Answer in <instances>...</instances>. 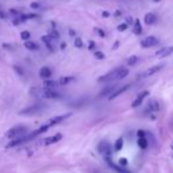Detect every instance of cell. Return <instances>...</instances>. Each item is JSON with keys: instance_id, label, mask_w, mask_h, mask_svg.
<instances>
[{"instance_id": "cell-1", "label": "cell", "mask_w": 173, "mask_h": 173, "mask_svg": "<svg viewBox=\"0 0 173 173\" xmlns=\"http://www.w3.org/2000/svg\"><path fill=\"white\" fill-rule=\"evenodd\" d=\"M128 75V70L125 67H118L113 70L111 72H108L107 74L100 77L98 79L99 83H110V81H118L124 79L125 77Z\"/></svg>"}, {"instance_id": "cell-2", "label": "cell", "mask_w": 173, "mask_h": 173, "mask_svg": "<svg viewBox=\"0 0 173 173\" xmlns=\"http://www.w3.org/2000/svg\"><path fill=\"white\" fill-rule=\"evenodd\" d=\"M26 132V127L25 126H18V127L11 128L6 133V137L9 139H14V138H21L24 133Z\"/></svg>"}, {"instance_id": "cell-3", "label": "cell", "mask_w": 173, "mask_h": 173, "mask_svg": "<svg viewBox=\"0 0 173 173\" xmlns=\"http://www.w3.org/2000/svg\"><path fill=\"white\" fill-rule=\"evenodd\" d=\"M158 44V39L153 36H150V37H146L141 41V46L144 48H149V47H153Z\"/></svg>"}, {"instance_id": "cell-4", "label": "cell", "mask_w": 173, "mask_h": 173, "mask_svg": "<svg viewBox=\"0 0 173 173\" xmlns=\"http://www.w3.org/2000/svg\"><path fill=\"white\" fill-rule=\"evenodd\" d=\"M149 94H150V92H149V91H144V92H141L140 94H138V97H137V98L134 99V101L132 103V107H133V108L139 107V106L143 104L144 99L146 98Z\"/></svg>"}, {"instance_id": "cell-5", "label": "cell", "mask_w": 173, "mask_h": 173, "mask_svg": "<svg viewBox=\"0 0 173 173\" xmlns=\"http://www.w3.org/2000/svg\"><path fill=\"white\" fill-rule=\"evenodd\" d=\"M163 67H164V65H157V66H153V67L147 68V70L143 73V77L144 78H147V77H151V75L156 74V73L159 72Z\"/></svg>"}, {"instance_id": "cell-6", "label": "cell", "mask_w": 173, "mask_h": 173, "mask_svg": "<svg viewBox=\"0 0 173 173\" xmlns=\"http://www.w3.org/2000/svg\"><path fill=\"white\" fill-rule=\"evenodd\" d=\"M172 52H173V47H164V48H160L159 51H157L156 55L160 57V58H165L167 55H170Z\"/></svg>"}, {"instance_id": "cell-7", "label": "cell", "mask_w": 173, "mask_h": 173, "mask_svg": "<svg viewBox=\"0 0 173 173\" xmlns=\"http://www.w3.org/2000/svg\"><path fill=\"white\" fill-rule=\"evenodd\" d=\"M128 88H130V85H125V86H122V87H120V88H118L117 91H114L112 94L110 96V100H113L114 98H117V97H119L121 93H124L125 91H127Z\"/></svg>"}, {"instance_id": "cell-8", "label": "cell", "mask_w": 173, "mask_h": 173, "mask_svg": "<svg viewBox=\"0 0 173 173\" xmlns=\"http://www.w3.org/2000/svg\"><path fill=\"white\" fill-rule=\"evenodd\" d=\"M44 97H45V98H50V99H58V98H60L61 96L58 92H55L54 90H47V88H46V91L44 92Z\"/></svg>"}, {"instance_id": "cell-9", "label": "cell", "mask_w": 173, "mask_h": 173, "mask_svg": "<svg viewBox=\"0 0 173 173\" xmlns=\"http://www.w3.org/2000/svg\"><path fill=\"white\" fill-rule=\"evenodd\" d=\"M141 32H143V27L140 25V21H139V19H136L134 20V25H133V33L137 34V36H140Z\"/></svg>"}, {"instance_id": "cell-10", "label": "cell", "mask_w": 173, "mask_h": 173, "mask_svg": "<svg viewBox=\"0 0 173 173\" xmlns=\"http://www.w3.org/2000/svg\"><path fill=\"white\" fill-rule=\"evenodd\" d=\"M39 74H40V77H41L43 79H48V78L52 75V72H51V70L48 67H43L40 70Z\"/></svg>"}, {"instance_id": "cell-11", "label": "cell", "mask_w": 173, "mask_h": 173, "mask_svg": "<svg viewBox=\"0 0 173 173\" xmlns=\"http://www.w3.org/2000/svg\"><path fill=\"white\" fill-rule=\"evenodd\" d=\"M71 115V113H66V114H64V115H59V117H55V118H53L52 120H51V125H55V124H58V122H61V121L64 120V119H66Z\"/></svg>"}, {"instance_id": "cell-12", "label": "cell", "mask_w": 173, "mask_h": 173, "mask_svg": "<svg viewBox=\"0 0 173 173\" xmlns=\"http://www.w3.org/2000/svg\"><path fill=\"white\" fill-rule=\"evenodd\" d=\"M154 20H156V17H154L153 13H147L145 15V18H144V21H145L146 25H152L154 23Z\"/></svg>"}, {"instance_id": "cell-13", "label": "cell", "mask_w": 173, "mask_h": 173, "mask_svg": "<svg viewBox=\"0 0 173 173\" xmlns=\"http://www.w3.org/2000/svg\"><path fill=\"white\" fill-rule=\"evenodd\" d=\"M25 47H26L27 50H30V51H36V50L39 48V46H38L36 43L31 41V40H26V41H25Z\"/></svg>"}, {"instance_id": "cell-14", "label": "cell", "mask_w": 173, "mask_h": 173, "mask_svg": "<svg viewBox=\"0 0 173 173\" xmlns=\"http://www.w3.org/2000/svg\"><path fill=\"white\" fill-rule=\"evenodd\" d=\"M60 139H61V134H57V136H54V137H50V138H47L45 144L46 145H51V144H54V143H57V141H59Z\"/></svg>"}, {"instance_id": "cell-15", "label": "cell", "mask_w": 173, "mask_h": 173, "mask_svg": "<svg viewBox=\"0 0 173 173\" xmlns=\"http://www.w3.org/2000/svg\"><path fill=\"white\" fill-rule=\"evenodd\" d=\"M41 40L44 41L46 44V46L48 47V50L50 51H53V48H54V46L52 45V43L51 41H53V39L51 37H41Z\"/></svg>"}, {"instance_id": "cell-16", "label": "cell", "mask_w": 173, "mask_h": 173, "mask_svg": "<svg viewBox=\"0 0 173 173\" xmlns=\"http://www.w3.org/2000/svg\"><path fill=\"white\" fill-rule=\"evenodd\" d=\"M57 85H58V83L52 81V80H46L45 83H44V86H45V88H47V90H54L57 87Z\"/></svg>"}, {"instance_id": "cell-17", "label": "cell", "mask_w": 173, "mask_h": 173, "mask_svg": "<svg viewBox=\"0 0 173 173\" xmlns=\"http://www.w3.org/2000/svg\"><path fill=\"white\" fill-rule=\"evenodd\" d=\"M147 140H146V138L145 137H141V138H138V146L140 147V149H146L147 147Z\"/></svg>"}, {"instance_id": "cell-18", "label": "cell", "mask_w": 173, "mask_h": 173, "mask_svg": "<svg viewBox=\"0 0 173 173\" xmlns=\"http://www.w3.org/2000/svg\"><path fill=\"white\" fill-rule=\"evenodd\" d=\"M122 146H124V139L122 138H119L115 144H114V150L115 151H120L122 149Z\"/></svg>"}, {"instance_id": "cell-19", "label": "cell", "mask_w": 173, "mask_h": 173, "mask_svg": "<svg viewBox=\"0 0 173 173\" xmlns=\"http://www.w3.org/2000/svg\"><path fill=\"white\" fill-rule=\"evenodd\" d=\"M137 61H138V57H136V55H132V57H130L127 60V64L130 65V66H133L134 64H137Z\"/></svg>"}, {"instance_id": "cell-20", "label": "cell", "mask_w": 173, "mask_h": 173, "mask_svg": "<svg viewBox=\"0 0 173 173\" xmlns=\"http://www.w3.org/2000/svg\"><path fill=\"white\" fill-rule=\"evenodd\" d=\"M83 40L80 38H75L74 39V46L77 48H83Z\"/></svg>"}, {"instance_id": "cell-21", "label": "cell", "mask_w": 173, "mask_h": 173, "mask_svg": "<svg viewBox=\"0 0 173 173\" xmlns=\"http://www.w3.org/2000/svg\"><path fill=\"white\" fill-rule=\"evenodd\" d=\"M20 37H21V39L23 40H28L30 39V37H31V34H30V32H27V31H24V32H21L20 33Z\"/></svg>"}, {"instance_id": "cell-22", "label": "cell", "mask_w": 173, "mask_h": 173, "mask_svg": "<svg viewBox=\"0 0 173 173\" xmlns=\"http://www.w3.org/2000/svg\"><path fill=\"white\" fill-rule=\"evenodd\" d=\"M72 80H73L72 77H65V78H61L60 79V84L61 85H66V84H68L70 81H72Z\"/></svg>"}, {"instance_id": "cell-23", "label": "cell", "mask_w": 173, "mask_h": 173, "mask_svg": "<svg viewBox=\"0 0 173 173\" xmlns=\"http://www.w3.org/2000/svg\"><path fill=\"white\" fill-rule=\"evenodd\" d=\"M119 165H120L121 167H126V166L128 165V161H127V159H125V158H121L120 160H119Z\"/></svg>"}, {"instance_id": "cell-24", "label": "cell", "mask_w": 173, "mask_h": 173, "mask_svg": "<svg viewBox=\"0 0 173 173\" xmlns=\"http://www.w3.org/2000/svg\"><path fill=\"white\" fill-rule=\"evenodd\" d=\"M94 55H96V58H98V59H100V60L105 58V54H104L103 52H100V51H97V52L94 53Z\"/></svg>"}, {"instance_id": "cell-25", "label": "cell", "mask_w": 173, "mask_h": 173, "mask_svg": "<svg viewBox=\"0 0 173 173\" xmlns=\"http://www.w3.org/2000/svg\"><path fill=\"white\" fill-rule=\"evenodd\" d=\"M128 27V24H120V25H119V26H118V30L120 31V32H122V31H125L126 30V28H127Z\"/></svg>"}, {"instance_id": "cell-26", "label": "cell", "mask_w": 173, "mask_h": 173, "mask_svg": "<svg viewBox=\"0 0 173 173\" xmlns=\"http://www.w3.org/2000/svg\"><path fill=\"white\" fill-rule=\"evenodd\" d=\"M46 131H47V126H41V127L39 128V130H38L36 133H37V134H40V133H43V132H46Z\"/></svg>"}, {"instance_id": "cell-27", "label": "cell", "mask_w": 173, "mask_h": 173, "mask_svg": "<svg viewBox=\"0 0 173 173\" xmlns=\"http://www.w3.org/2000/svg\"><path fill=\"white\" fill-rule=\"evenodd\" d=\"M141 137H145V132L144 131H138V138H141Z\"/></svg>"}, {"instance_id": "cell-28", "label": "cell", "mask_w": 173, "mask_h": 173, "mask_svg": "<svg viewBox=\"0 0 173 173\" xmlns=\"http://www.w3.org/2000/svg\"><path fill=\"white\" fill-rule=\"evenodd\" d=\"M9 12H11V13H12V14H20V13H19V12H18V11H17V9H13V8H12V9H9Z\"/></svg>"}, {"instance_id": "cell-29", "label": "cell", "mask_w": 173, "mask_h": 173, "mask_svg": "<svg viewBox=\"0 0 173 173\" xmlns=\"http://www.w3.org/2000/svg\"><path fill=\"white\" fill-rule=\"evenodd\" d=\"M94 47H96V44H94L93 41H91L90 43V50H94Z\"/></svg>"}, {"instance_id": "cell-30", "label": "cell", "mask_w": 173, "mask_h": 173, "mask_svg": "<svg viewBox=\"0 0 173 173\" xmlns=\"http://www.w3.org/2000/svg\"><path fill=\"white\" fill-rule=\"evenodd\" d=\"M31 7H32V8H38V7H39V4L33 2V4H31Z\"/></svg>"}, {"instance_id": "cell-31", "label": "cell", "mask_w": 173, "mask_h": 173, "mask_svg": "<svg viewBox=\"0 0 173 173\" xmlns=\"http://www.w3.org/2000/svg\"><path fill=\"white\" fill-rule=\"evenodd\" d=\"M97 31H98V33L100 34V36H101V37H104V36H105V34H104V32H103L101 30H97Z\"/></svg>"}, {"instance_id": "cell-32", "label": "cell", "mask_w": 173, "mask_h": 173, "mask_svg": "<svg viewBox=\"0 0 173 173\" xmlns=\"http://www.w3.org/2000/svg\"><path fill=\"white\" fill-rule=\"evenodd\" d=\"M127 23H132V19L131 18H127Z\"/></svg>"}, {"instance_id": "cell-33", "label": "cell", "mask_w": 173, "mask_h": 173, "mask_svg": "<svg viewBox=\"0 0 173 173\" xmlns=\"http://www.w3.org/2000/svg\"><path fill=\"white\" fill-rule=\"evenodd\" d=\"M103 15H104V17H107V15H108V13H107V12H104V13H103Z\"/></svg>"}, {"instance_id": "cell-34", "label": "cell", "mask_w": 173, "mask_h": 173, "mask_svg": "<svg viewBox=\"0 0 173 173\" xmlns=\"http://www.w3.org/2000/svg\"><path fill=\"white\" fill-rule=\"evenodd\" d=\"M2 17H4V13H2L1 11H0V18H2Z\"/></svg>"}, {"instance_id": "cell-35", "label": "cell", "mask_w": 173, "mask_h": 173, "mask_svg": "<svg viewBox=\"0 0 173 173\" xmlns=\"http://www.w3.org/2000/svg\"><path fill=\"white\" fill-rule=\"evenodd\" d=\"M153 1H156V2H159V1H161V0H153Z\"/></svg>"}, {"instance_id": "cell-36", "label": "cell", "mask_w": 173, "mask_h": 173, "mask_svg": "<svg viewBox=\"0 0 173 173\" xmlns=\"http://www.w3.org/2000/svg\"><path fill=\"white\" fill-rule=\"evenodd\" d=\"M171 147H172V150H173V141H172V144H171Z\"/></svg>"}]
</instances>
